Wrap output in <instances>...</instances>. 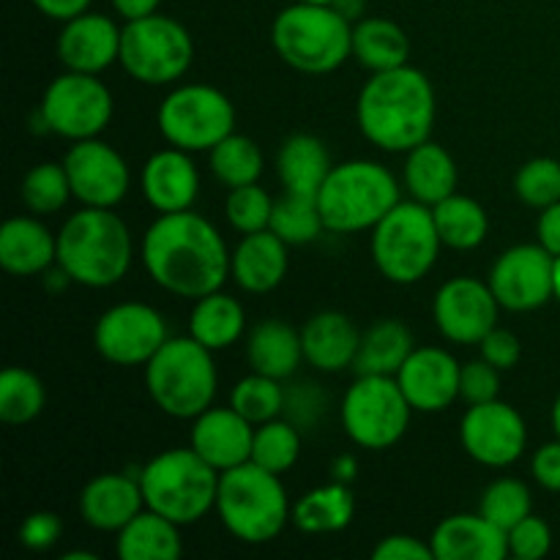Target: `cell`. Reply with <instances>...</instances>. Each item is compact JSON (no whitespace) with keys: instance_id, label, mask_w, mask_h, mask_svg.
I'll list each match as a JSON object with an SVG mask.
<instances>
[{"instance_id":"cell-1","label":"cell","mask_w":560,"mask_h":560,"mask_svg":"<svg viewBox=\"0 0 560 560\" xmlns=\"http://www.w3.org/2000/svg\"><path fill=\"white\" fill-rule=\"evenodd\" d=\"M148 277L178 299H202L230 279V249L219 230L197 211L159 213L140 244Z\"/></svg>"},{"instance_id":"cell-2","label":"cell","mask_w":560,"mask_h":560,"mask_svg":"<svg viewBox=\"0 0 560 560\" xmlns=\"http://www.w3.org/2000/svg\"><path fill=\"white\" fill-rule=\"evenodd\" d=\"M438 98L430 77L413 66L377 71L355 98V120L366 140L386 153H408L432 137Z\"/></svg>"},{"instance_id":"cell-3","label":"cell","mask_w":560,"mask_h":560,"mask_svg":"<svg viewBox=\"0 0 560 560\" xmlns=\"http://www.w3.org/2000/svg\"><path fill=\"white\" fill-rule=\"evenodd\" d=\"M135 244L124 219L113 208L71 213L58 233V268L69 282L104 290L129 273Z\"/></svg>"},{"instance_id":"cell-4","label":"cell","mask_w":560,"mask_h":560,"mask_svg":"<svg viewBox=\"0 0 560 560\" xmlns=\"http://www.w3.org/2000/svg\"><path fill=\"white\" fill-rule=\"evenodd\" d=\"M271 44L290 69L310 77L331 74L353 55V22L337 5L295 0L273 16Z\"/></svg>"},{"instance_id":"cell-5","label":"cell","mask_w":560,"mask_h":560,"mask_svg":"<svg viewBox=\"0 0 560 560\" xmlns=\"http://www.w3.org/2000/svg\"><path fill=\"white\" fill-rule=\"evenodd\" d=\"M217 512L228 534L244 545H268L293 523L282 476L255 463L235 465L219 476Z\"/></svg>"},{"instance_id":"cell-6","label":"cell","mask_w":560,"mask_h":560,"mask_svg":"<svg viewBox=\"0 0 560 560\" xmlns=\"http://www.w3.org/2000/svg\"><path fill=\"white\" fill-rule=\"evenodd\" d=\"M145 388L159 410L170 419L191 421L217 399L219 372L213 350L195 337H170L145 366Z\"/></svg>"},{"instance_id":"cell-7","label":"cell","mask_w":560,"mask_h":560,"mask_svg":"<svg viewBox=\"0 0 560 560\" xmlns=\"http://www.w3.org/2000/svg\"><path fill=\"white\" fill-rule=\"evenodd\" d=\"M399 200L402 197L392 170L370 159L334 164L317 191L323 224L328 233L339 235L372 230Z\"/></svg>"},{"instance_id":"cell-8","label":"cell","mask_w":560,"mask_h":560,"mask_svg":"<svg viewBox=\"0 0 560 560\" xmlns=\"http://www.w3.org/2000/svg\"><path fill=\"white\" fill-rule=\"evenodd\" d=\"M145 506L173 520L180 528L195 525L217 509L219 470L211 468L191 446L167 448L142 465L140 474Z\"/></svg>"},{"instance_id":"cell-9","label":"cell","mask_w":560,"mask_h":560,"mask_svg":"<svg viewBox=\"0 0 560 560\" xmlns=\"http://www.w3.org/2000/svg\"><path fill=\"white\" fill-rule=\"evenodd\" d=\"M443 249L432 208L399 200L372 228V260L394 284H416L432 271Z\"/></svg>"},{"instance_id":"cell-10","label":"cell","mask_w":560,"mask_h":560,"mask_svg":"<svg viewBox=\"0 0 560 560\" xmlns=\"http://www.w3.org/2000/svg\"><path fill=\"white\" fill-rule=\"evenodd\" d=\"M191 60H195L191 33L173 16L156 11L124 25L118 63L140 85H173L191 69Z\"/></svg>"},{"instance_id":"cell-11","label":"cell","mask_w":560,"mask_h":560,"mask_svg":"<svg viewBox=\"0 0 560 560\" xmlns=\"http://www.w3.org/2000/svg\"><path fill=\"white\" fill-rule=\"evenodd\" d=\"M413 413L397 377L388 375H359L339 405L345 435L366 452H386L397 446L408 432Z\"/></svg>"},{"instance_id":"cell-12","label":"cell","mask_w":560,"mask_h":560,"mask_svg":"<svg viewBox=\"0 0 560 560\" xmlns=\"http://www.w3.org/2000/svg\"><path fill=\"white\" fill-rule=\"evenodd\" d=\"M156 124L167 145L189 153H208L235 131V107L219 88L189 82L162 98Z\"/></svg>"},{"instance_id":"cell-13","label":"cell","mask_w":560,"mask_h":560,"mask_svg":"<svg viewBox=\"0 0 560 560\" xmlns=\"http://www.w3.org/2000/svg\"><path fill=\"white\" fill-rule=\"evenodd\" d=\"M115 113L113 91L98 80V74L69 71L55 77L38 104V118L44 129L69 142L91 140L109 126Z\"/></svg>"},{"instance_id":"cell-14","label":"cell","mask_w":560,"mask_h":560,"mask_svg":"<svg viewBox=\"0 0 560 560\" xmlns=\"http://www.w3.org/2000/svg\"><path fill=\"white\" fill-rule=\"evenodd\" d=\"M170 339L167 320L142 301H124L98 315L93 345L115 366H145Z\"/></svg>"},{"instance_id":"cell-15","label":"cell","mask_w":560,"mask_h":560,"mask_svg":"<svg viewBox=\"0 0 560 560\" xmlns=\"http://www.w3.org/2000/svg\"><path fill=\"white\" fill-rule=\"evenodd\" d=\"M487 284L506 312H534L556 299V257L536 241L503 252Z\"/></svg>"},{"instance_id":"cell-16","label":"cell","mask_w":560,"mask_h":560,"mask_svg":"<svg viewBox=\"0 0 560 560\" xmlns=\"http://www.w3.org/2000/svg\"><path fill=\"white\" fill-rule=\"evenodd\" d=\"M459 443L474 463L485 468H509L528 446V424L514 405L492 402L468 405L459 424Z\"/></svg>"},{"instance_id":"cell-17","label":"cell","mask_w":560,"mask_h":560,"mask_svg":"<svg viewBox=\"0 0 560 560\" xmlns=\"http://www.w3.org/2000/svg\"><path fill=\"white\" fill-rule=\"evenodd\" d=\"M71 195L88 208H115L129 195L131 173L126 159L109 142L91 140L71 142L63 156Z\"/></svg>"},{"instance_id":"cell-18","label":"cell","mask_w":560,"mask_h":560,"mask_svg":"<svg viewBox=\"0 0 560 560\" xmlns=\"http://www.w3.org/2000/svg\"><path fill=\"white\" fill-rule=\"evenodd\" d=\"M498 315L501 304L495 293L476 277L448 279L432 301V320L454 345H481V339L498 326Z\"/></svg>"},{"instance_id":"cell-19","label":"cell","mask_w":560,"mask_h":560,"mask_svg":"<svg viewBox=\"0 0 560 560\" xmlns=\"http://www.w3.org/2000/svg\"><path fill=\"white\" fill-rule=\"evenodd\" d=\"M459 361L448 350L416 348L397 372L399 388L416 413H443L459 399Z\"/></svg>"},{"instance_id":"cell-20","label":"cell","mask_w":560,"mask_h":560,"mask_svg":"<svg viewBox=\"0 0 560 560\" xmlns=\"http://www.w3.org/2000/svg\"><path fill=\"white\" fill-rule=\"evenodd\" d=\"M120 33H124V27H118L113 16L85 11V14L63 22L55 52L69 71L102 74L109 66L118 63Z\"/></svg>"},{"instance_id":"cell-21","label":"cell","mask_w":560,"mask_h":560,"mask_svg":"<svg viewBox=\"0 0 560 560\" xmlns=\"http://www.w3.org/2000/svg\"><path fill=\"white\" fill-rule=\"evenodd\" d=\"M140 191L156 213L189 211L200 197V170L191 153L170 145L148 156L140 173Z\"/></svg>"},{"instance_id":"cell-22","label":"cell","mask_w":560,"mask_h":560,"mask_svg":"<svg viewBox=\"0 0 560 560\" xmlns=\"http://www.w3.org/2000/svg\"><path fill=\"white\" fill-rule=\"evenodd\" d=\"M252 441H255V424L246 421L233 405L228 408L211 405L206 413L191 419L189 446L219 474L249 463Z\"/></svg>"},{"instance_id":"cell-23","label":"cell","mask_w":560,"mask_h":560,"mask_svg":"<svg viewBox=\"0 0 560 560\" xmlns=\"http://www.w3.org/2000/svg\"><path fill=\"white\" fill-rule=\"evenodd\" d=\"M145 506L140 476L98 474L82 487L80 517L102 534H118Z\"/></svg>"},{"instance_id":"cell-24","label":"cell","mask_w":560,"mask_h":560,"mask_svg":"<svg viewBox=\"0 0 560 560\" xmlns=\"http://www.w3.org/2000/svg\"><path fill=\"white\" fill-rule=\"evenodd\" d=\"M430 545L435 560H503L509 556V534L481 512L441 520Z\"/></svg>"},{"instance_id":"cell-25","label":"cell","mask_w":560,"mask_h":560,"mask_svg":"<svg viewBox=\"0 0 560 560\" xmlns=\"http://www.w3.org/2000/svg\"><path fill=\"white\" fill-rule=\"evenodd\" d=\"M288 244L273 230L241 235L230 252V277L244 293L262 295L277 290L288 277Z\"/></svg>"},{"instance_id":"cell-26","label":"cell","mask_w":560,"mask_h":560,"mask_svg":"<svg viewBox=\"0 0 560 560\" xmlns=\"http://www.w3.org/2000/svg\"><path fill=\"white\" fill-rule=\"evenodd\" d=\"M301 345H304V361L312 370L337 375L355 364L361 331L345 312L323 310L304 323Z\"/></svg>"},{"instance_id":"cell-27","label":"cell","mask_w":560,"mask_h":560,"mask_svg":"<svg viewBox=\"0 0 560 560\" xmlns=\"http://www.w3.org/2000/svg\"><path fill=\"white\" fill-rule=\"evenodd\" d=\"M58 266V235L31 213L0 228V268L11 277H38Z\"/></svg>"},{"instance_id":"cell-28","label":"cell","mask_w":560,"mask_h":560,"mask_svg":"<svg viewBox=\"0 0 560 560\" xmlns=\"http://www.w3.org/2000/svg\"><path fill=\"white\" fill-rule=\"evenodd\" d=\"M402 184L410 200L438 206L441 200L452 197L459 184V170L452 153L435 140H427L405 153Z\"/></svg>"},{"instance_id":"cell-29","label":"cell","mask_w":560,"mask_h":560,"mask_svg":"<svg viewBox=\"0 0 560 560\" xmlns=\"http://www.w3.org/2000/svg\"><path fill=\"white\" fill-rule=\"evenodd\" d=\"M246 361H249L252 372L288 381L304 361L301 331L277 317L257 323L246 337Z\"/></svg>"},{"instance_id":"cell-30","label":"cell","mask_w":560,"mask_h":560,"mask_svg":"<svg viewBox=\"0 0 560 560\" xmlns=\"http://www.w3.org/2000/svg\"><path fill=\"white\" fill-rule=\"evenodd\" d=\"M331 167V153H328L326 142L320 137L301 131V135H290L279 145L277 175L282 180L284 191L317 197V191L326 184Z\"/></svg>"},{"instance_id":"cell-31","label":"cell","mask_w":560,"mask_h":560,"mask_svg":"<svg viewBox=\"0 0 560 560\" xmlns=\"http://www.w3.org/2000/svg\"><path fill=\"white\" fill-rule=\"evenodd\" d=\"M115 552L120 560H178L184 556L180 525L153 509H142L126 528L118 530Z\"/></svg>"},{"instance_id":"cell-32","label":"cell","mask_w":560,"mask_h":560,"mask_svg":"<svg viewBox=\"0 0 560 560\" xmlns=\"http://www.w3.org/2000/svg\"><path fill=\"white\" fill-rule=\"evenodd\" d=\"M416 350L413 334L397 317H383L372 323L366 331H361L359 355H355L353 370L359 375H388L397 377L408 355Z\"/></svg>"},{"instance_id":"cell-33","label":"cell","mask_w":560,"mask_h":560,"mask_svg":"<svg viewBox=\"0 0 560 560\" xmlns=\"http://www.w3.org/2000/svg\"><path fill=\"white\" fill-rule=\"evenodd\" d=\"M246 331V310L238 299L222 293H208L195 301V310L189 315V334L208 350H228L244 337Z\"/></svg>"},{"instance_id":"cell-34","label":"cell","mask_w":560,"mask_h":560,"mask_svg":"<svg viewBox=\"0 0 560 560\" xmlns=\"http://www.w3.org/2000/svg\"><path fill=\"white\" fill-rule=\"evenodd\" d=\"M353 58L372 74L399 69L410 58L408 33L386 16H361L353 25Z\"/></svg>"},{"instance_id":"cell-35","label":"cell","mask_w":560,"mask_h":560,"mask_svg":"<svg viewBox=\"0 0 560 560\" xmlns=\"http://www.w3.org/2000/svg\"><path fill=\"white\" fill-rule=\"evenodd\" d=\"M355 498L345 481H331L301 495L293 506V525L301 534H339L353 523Z\"/></svg>"},{"instance_id":"cell-36","label":"cell","mask_w":560,"mask_h":560,"mask_svg":"<svg viewBox=\"0 0 560 560\" xmlns=\"http://www.w3.org/2000/svg\"><path fill=\"white\" fill-rule=\"evenodd\" d=\"M432 217H435L438 235L448 249L470 252L485 244L487 233H490V219H487L485 206L474 197L459 195V191L432 206Z\"/></svg>"},{"instance_id":"cell-37","label":"cell","mask_w":560,"mask_h":560,"mask_svg":"<svg viewBox=\"0 0 560 560\" xmlns=\"http://www.w3.org/2000/svg\"><path fill=\"white\" fill-rule=\"evenodd\" d=\"M208 167L219 184L228 189H238V186L257 184L266 164H262L260 145L252 137L233 131L213 151H208Z\"/></svg>"},{"instance_id":"cell-38","label":"cell","mask_w":560,"mask_h":560,"mask_svg":"<svg viewBox=\"0 0 560 560\" xmlns=\"http://www.w3.org/2000/svg\"><path fill=\"white\" fill-rule=\"evenodd\" d=\"M47 405V388L36 372L25 366H9L0 372V421L22 427L36 421Z\"/></svg>"},{"instance_id":"cell-39","label":"cell","mask_w":560,"mask_h":560,"mask_svg":"<svg viewBox=\"0 0 560 560\" xmlns=\"http://www.w3.org/2000/svg\"><path fill=\"white\" fill-rule=\"evenodd\" d=\"M268 230H273L288 246H304L317 241L323 230H326L317 197L288 191L282 200L273 202L271 228Z\"/></svg>"},{"instance_id":"cell-40","label":"cell","mask_w":560,"mask_h":560,"mask_svg":"<svg viewBox=\"0 0 560 560\" xmlns=\"http://www.w3.org/2000/svg\"><path fill=\"white\" fill-rule=\"evenodd\" d=\"M230 405H233L246 421L260 427L284 413L288 394H284L282 381L260 375V372H252V375L241 377V381L235 383L233 392H230Z\"/></svg>"},{"instance_id":"cell-41","label":"cell","mask_w":560,"mask_h":560,"mask_svg":"<svg viewBox=\"0 0 560 560\" xmlns=\"http://www.w3.org/2000/svg\"><path fill=\"white\" fill-rule=\"evenodd\" d=\"M20 197L27 211L36 217H52V213L63 211L66 202L74 197L63 162H42L27 170L20 186Z\"/></svg>"},{"instance_id":"cell-42","label":"cell","mask_w":560,"mask_h":560,"mask_svg":"<svg viewBox=\"0 0 560 560\" xmlns=\"http://www.w3.org/2000/svg\"><path fill=\"white\" fill-rule=\"evenodd\" d=\"M301 457V432L293 421L273 419L255 427V441H252L249 463L282 476L299 463Z\"/></svg>"},{"instance_id":"cell-43","label":"cell","mask_w":560,"mask_h":560,"mask_svg":"<svg viewBox=\"0 0 560 560\" xmlns=\"http://www.w3.org/2000/svg\"><path fill=\"white\" fill-rule=\"evenodd\" d=\"M479 512L490 523H495L498 528L512 530L520 520H525L534 512V498H530V490L525 481L503 476V479H495L487 487L485 495H481Z\"/></svg>"},{"instance_id":"cell-44","label":"cell","mask_w":560,"mask_h":560,"mask_svg":"<svg viewBox=\"0 0 560 560\" xmlns=\"http://www.w3.org/2000/svg\"><path fill=\"white\" fill-rule=\"evenodd\" d=\"M514 195L520 202L545 211L560 200V162L550 156H536L525 162L514 175Z\"/></svg>"},{"instance_id":"cell-45","label":"cell","mask_w":560,"mask_h":560,"mask_svg":"<svg viewBox=\"0 0 560 560\" xmlns=\"http://www.w3.org/2000/svg\"><path fill=\"white\" fill-rule=\"evenodd\" d=\"M273 202L277 200H271V195L260 184L238 186V189H230L228 200H224V217L235 233H260V230L271 228Z\"/></svg>"},{"instance_id":"cell-46","label":"cell","mask_w":560,"mask_h":560,"mask_svg":"<svg viewBox=\"0 0 560 560\" xmlns=\"http://www.w3.org/2000/svg\"><path fill=\"white\" fill-rule=\"evenodd\" d=\"M509 534V556L517 560H539L552 550V528L541 517L528 514Z\"/></svg>"},{"instance_id":"cell-47","label":"cell","mask_w":560,"mask_h":560,"mask_svg":"<svg viewBox=\"0 0 560 560\" xmlns=\"http://www.w3.org/2000/svg\"><path fill=\"white\" fill-rule=\"evenodd\" d=\"M501 394V370L487 359H476L463 364L459 372V399L468 405L492 402Z\"/></svg>"},{"instance_id":"cell-48","label":"cell","mask_w":560,"mask_h":560,"mask_svg":"<svg viewBox=\"0 0 560 560\" xmlns=\"http://www.w3.org/2000/svg\"><path fill=\"white\" fill-rule=\"evenodd\" d=\"M60 536H63V520L55 512H33L20 525L22 547H27L33 552L52 550L60 541Z\"/></svg>"},{"instance_id":"cell-49","label":"cell","mask_w":560,"mask_h":560,"mask_svg":"<svg viewBox=\"0 0 560 560\" xmlns=\"http://www.w3.org/2000/svg\"><path fill=\"white\" fill-rule=\"evenodd\" d=\"M481 359L490 361L492 366H498L501 372L514 370L523 359V345H520V337L509 328H492L485 339H481Z\"/></svg>"},{"instance_id":"cell-50","label":"cell","mask_w":560,"mask_h":560,"mask_svg":"<svg viewBox=\"0 0 560 560\" xmlns=\"http://www.w3.org/2000/svg\"><path fill=\"white\" fill-rule=\"evenodd\" d=\"M372 558L375 560H435V552H432L430 541H421L408 534H394L377 541V547L372 550Z\"/></svg>"},{"instance_id":"cell-51","label":"cell","mask_w":560,"mask_h":560,"mask_svg":"<svg viewBox=\"0 0 560 560\" xmlns=\"http://www.w3.org/2000/svg\"><path fill=\"white\" fill-rule=\"evenodd\" d=\"M530 474H534L536 485L547 492H560V441L556 438L552 443L536 448L534 459H530Z\"/></svg>"},{"instance_id":"cell-52","label":"cell","mask_w":560,"mask_h":560,"mask_svg":"<svg viewBox=\"0 0 560 560\" xmlns=\"http://www.w3.org/2000/svg\"><path fill=\"white\" fill-rule=\"evenodd\" d=\"M536 241L550 252L552 257L560 255V200L547 206L539 213V222H536Z\"/></svg>"},{"instance_id":"cell-53","label":"cell","mask_w":560,"mask_h":560,"mask_svg":"<svg viewBox=\"0 0 560 560\" xmlns=\"http://www.w3.org/2000/svg\"><path fill=\"white\" fill-rule=\"evenodd\" d=\"M31 3L36 5L38 14H44L47 20L69 22L74 20V16L91 11L93 0H31Z\"/></svg>"},{"instance_id":"cell-54","label":"cell","mask_w":560,"mask_h":560,"mask_svg":"<svg viewBox=\"0 0 560 560\" xmlns=\"http://www.w3.org/2000/svg\"><path fill=\"white\" fill-rule=\"evenodd\" d=\"M109 3H113L115 14H118L120 20L131 22V20H142V16L156 14L162 0H109Z\"/></svg>"},{"instance_id":"cell-55","label":"cell","mask_w":560,"mask_h":560,"mask_svg":"<svg viewBox=\"0 0 560 560\" xmlns=\"http://www.w3.org/2000/svg\"><path fill=\"white\" fill-rule=\"evenodd\" d=\"M337 11H342L350 22H359L364 14V0H337Z\"/></svg>"},{"instance_id":"cell-56","label":"cell","mask_w":560,"mask_h":560,"mask_svg":"<svg viewBox=\"0 0 560 560\" xmlns=\"http://www.w3.org/2000/svg\"><path fill=\"white\" fill-rule=\"evenodd\" d=\"M334 474H337V481H345V485H348L355 476V463L350 457L337 459V463H334Z\"/></svg>"},{"instance_id":"cell-57","label":"cell","mask_w":560,"mask_h":560,"mask_svg":"<svg viewBox=\"0 0 560 560\" xmlns=\"http://www.w3.org/2000/svg\"><path fill=\"white\" fill-rule=\"evenodd\" d=\"M550 424H552V432H556V438L560 441V394L556 397V402H552V410H550Z\"/></svg>"},{"instance_id":"cell-58","label":"cell","mask_w":560,"mask_h":560,"mask_svg":"<svg viewBox=\"0 0 560 560\" xmlns=\"http://www.w3.org/2000/svg\"><path fill=\"white\" fill-rule=\"evenodd\" d=\"M63 560H96L93 552H66Z\"/></svg>"},{"instance_id":"cell-59","label":"cell","mask_w":560,"mask_h":560,"mask_svg":"<svg viewBox=\"0 0 560 560\" xmlns=\"http://www.w3.org/2000/svg\"><path fill=\"white\" fill-rule=\"evenodd\" d=\"M556 301L560 304V255L556 257Z\"/></svg>"},{"instance_id":"cell-60","label":"cell","mask_w":560,"mask_h":560,"mask_svg":"<svg viewBox=\"0 0 560 560\" xmlns=\"http://www.w3.org/2000/svg\"><path fill=\"white\" fill-rule=\"evenodd\" d=\"M301 3H323V5H334L337 0H301Z\"/></svg>"}]
</instances>
